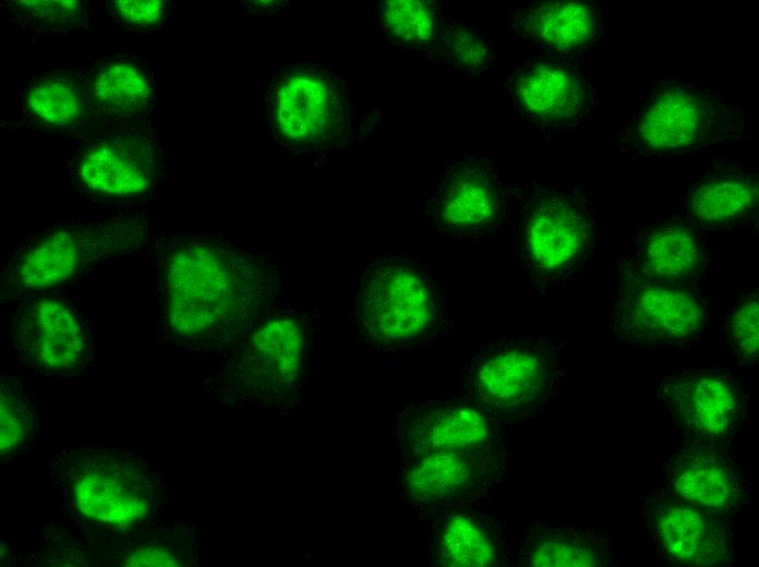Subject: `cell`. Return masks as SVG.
Segmentation results:
<instances>
[{
	"mask_svg": "<svg viewBox=\"0 0 759 567\" xmlns=\"http://www.w3.org/2000/svg\"><path fill=\"white\" fill-rule=\"evenodd\" d=\"M305 341L300 323L278 315L251 335L241 360L244 383L260 394L276 397L293 387L300 376Z\"/></svg>",
	"mask_w": 759,
	"mask_h": 567,
	"instance_id": "ac0fdd59",
	"label": "cell"
},
{
	"mask_svg": "<svg viewBox=\"0 0 759 567\" xmlns=\"http://www.w3.org/2000/svg\"><path fill=\"white\" fill-rule=\"evenodd\" d=\"M64 487L77 510L89 519L130 527L153 510L155 480L142 458L118 447L69 453Z\"/></svg>",
	"mask_w": 759,
	"mask_h": 567,
	"instance_id": "277c9868",
	"label": "cell"
},
{
	"mask_svg": "<svg viewBox=\"0 0 759 567\" xmlns=\"http://www.w3.org/2000/svg\"><path fill=\"white\" fill-rule=\"evenodd\" d=\"M658 397L670 415L696 441L719 443L733 433L745 406V394L727 373L685 370L655 382Z\"/></svg>",
	"mask_w": 759,
	"mask_h": 567,
	"instance_id": "30bf717a",
	"label": "cell"
},
{
	"mask_svg": "<svg viewBox=\"0 0 759 567\" xmlns=\"http://www.w3.org/2000/svg\"><path fill=\"white\" fill-rule=\"evenodd\" d=\"M3 16L14 26L32 33H67L88 23L87 1H2Z\"/></svg>",
	"mask_w": 759,
	"mask_h": 567,
	"instance_id": "484cf974",
	"label": "cell"
},
{
	"mask_svg": "<svg viewBox=\"0 0 759 567\" xmlns=\"http://www.w3.org/2000/svg\"><path fill=\"white\" fill-rule=\"evenodd\" d=\"M499 196L501 181L493 164L461 158L441 178L431 205L433 225L451 238L481 237L494 224Z\"/></svg>",
	"mask_w": 759,
	"mask_h": 567,
	"instance_id": "7c38bea8",
	"label": "cell"
},
{
	"mask_svg": "<svg viewBox=\"0 0 759 567\" xmlns=\"http://www.w3.org/2000/svg\"><path fill=\"white\" fill-rule=\"evenodd\" d=\"M382 28L393 39L408 45L432 41L436 14L431 4L414 0H391L378 5Z\"/></svg>",
	"mask_w": 759,
	"mask_h": 567,
	"instance_id": "83f0119b",
	"label": "cell"
},
{
	"mask_svg": "<svg viewBox=\"0 0 759 567\" xmlns=\"http://www.w3.org/2000/svg\"><path fill=\"white\" fill-rule=\"evenodd\" d=\"M1 456L22 447L34 434L36 417L32 405L14 378L4 377L0 389Z\"/></svg>",
	"mask_w": 759,
	"mask_h": 567,
	"instance_id": "f1b7e54d",
	"label": "cell"
},
{
	"mask_svg": "<svg viewBox=\"0 0 759 567\" xmlns=\"http://www.w3.org/2000/svg\"><path fill=\"white\" fill-rule=\"evenodd\" d=\"M666 479L674 494L721 516L746 497V481L719 443L695 441L679 448L667 463Z\"/></svg>",
	"mask_w": 759,
	"mask_h": 567,
	"instance_id": "5bb4252c",
	"label": "cell"
},
{
	"mask_svg": "<svg viewBox=\"0 0 759 567\" xmlns=\"http://www.w3.org/2000/svg\"><path fill=\"white\" fill-rule=\"evenodd\" d=\"M84 83L89 120L105 126L143 119L154 109L155 76L140 59L100 58L84 73Z\"/></svg>",
	"mask_w": 759,
	"mask_h": 567,
	"instance_id": "2e32d148",
	"label": "cell"
},
{
	"mask_svg": "<svg viewBox=\"0 0 759 567\" xmlns=\"http://www.w3.org/2000/svg\"><path fill=\"white\" fill-rule=\"evenodd\" d=\"M471 376L485 405L498 410L527 408L549 395L554 357L542 343L515 341L482 354Z\"/></svg>",
	"mask_w": 759,
	"mask_h": 567,
	"instance_id": "8fae6325",
	"label": "cell"
},
{
	"mask_svg": "<svg viewBox=\"0 0 759 567\" xmlns=\"http://www.w3.org/2000/svg\"><path fill=\"white\" fill-rule=\"evenodd\" d=\"M122 566H179L176 555L162 546H138L129 552L121 562Z\"/></svg>",
	"mask_w": 759,
	"mask_h": 567,
	"instance_id": "d6a6232c",
	"label": "cell"
},
{
	"mask_svg": "<svg viewBox=\"0 0 759 567\" xmlns=\"http://www.w3.org/2000/svg\"><path fill=\"white\" fill-rule=\"evenodd\" d=\"M623 264L646 279L687 289H692L707 267L697 237L679 222H663L643 231L632 258Z\"/></svg>",
	"mask_w": 759,
	"mask_h": 567,
	"instance_id": "d6986e66",
	"label": "cell"
},
{
	"mask_svg": "<svg viewBox=\"0 0 759 567\" xmlns=\"http://www.w3.org/2000/svg\"><path fill=\"white\" fill-rule=\"evenodd\" d=\"M613 298L612 330L628 348H668L694 343L708 324L707 307L694 289L646 279L625 264Z\"/></svg>",
	"mask_w": 759,
	"mask_h": 567,
	"instance_id": "5b68a950",
	"label": "cell"
},
{
	"mask_svg": "<svg viewBox=\"0 0 759 567\" xmlns=\"http://www.w3.org/2000/svg\"><path fill=\"white\" fill-rule=\"evenodd\" d=\"M275 134L297 146L327 144L346 128L345 96L328 75L310 70L281 74L269 96Z\"/></svg>",
	"mask_w": 759,
	"mask_h": 567,
	"instance_id": "9c48e42d",
	"label": "cell"
},
{
	"mask_svg": "<svg viewBox=\"0 0 759 567\" xmlns=\"http://www.w3.org/2000/svg\"><path fill=\"white\" fill-rule=\"evenodd\" d=\"M437 278L401 257H384L364 272L354 298L358 327L371 342L393 347L429 337L445 323Z\"/></svg>",
	"mask_w": 759,
	"mask_h": 567,
	"instance_id": "7a4b0ae2",
	"label": "cell"
},
{
	"mask_svg": "<svg viewBox=\"0 0 759 567\" xmlns=\"http://www.w3.org/2000/svg\"><path fill=\"white\" fill-rule=\"evenodd\" d=\"M441 553L448 566L484 567L496 560V548L487 533L463 515L448 518L441 533Z\"/></svg>",
	"mask_w": 759,
	"mask_h": 567,
	"instance_id": "4316f807",
	"label": "cell"
},
{
	"mask_svg": "<svg viewBox=\"0 0 759 567\" xmlns=\"http://www.w3.org/2000/svg\"><path fill=\"white\" fill-rule=\"evenodd\" d=\"M89 120L84 74L55 67L26 75L20 91L15 125L34 132H69ZM16 126V128H17Z\"/></svg>",
	"mask_w": 759,
	"mask_h": 567,
	"instance_id": "e0dca14e",
	"label": "cell"
},
{
	"mask_svg": "<svg viewBox=\"0 0 759 567\" xmlns=\"http://www.w3.org/2000/svg\"><path fill=\"white\" fill-rule=\"evenodd\" d=\"M13 341L22 359L44 371H72L88 353V339L72 309L55 298L26 303L13 319Z\"/></svg>",
	"mask_w": 759,
	"mask_h": 567,
	"instance_id": "4fadbf2b",
	"label": "cell"
},
{
	"mask_svg": "<svg viewBox=\"0 0 759 567\" xmlns=\"http://www.w3.org/2000/svg\"><path fill=\"white\" fill-rule=\"evenodd\" d=\"M471 475L470 462L458 451H426L407 468L403 482L410 498L433 503L460 492Z\"/></svg>",
	"mask_w": 759,
	"mask_h": 567,
	"instance_id": "d4e9b609",
	"label": "cell"
},
{
	"mask_svg": "<svg viewBox=\"0 0 759 567\" xmlns=\"http://www.w3.org/2000/svg\"><path fill=\"white\" fill-rule=\"evenodd\" d=\"M521 25L530 38L558 51L586 48L598 29L592 8L578 1L538 4L525 13Z\"/></svg>",
	"mask_w": 759,
	"mask_h": 567,
	"instance_id": "603a6c76",
	"label": "cell"
},
{
	"mask_svg": "<svg viewBox=\"0 0 759 567\" xmlns=\"http://www.w3.org/2000/svg\"><path fill=\"white\" fill-rule=\"evenodd\" d=\"M724 109L697 92L668 87L646 106L636 126L642 147L653 152H675L708 142L724 126Z\"/></svg>",
	"mask_w": 759,
	"mask_h": 567,
	"instance_id": "9a60e30c",
	"label": "cell"
},
{
	"mask_svg": "<svg viewBox=\"0 0 759 567\" xmlns=\"http://www.w3.org/2000/svg\"><path fill=\"white\" fill-rule=\"evenodd\" d=\"M511 94L517 107L542 123H565L583 109L587 93L571 71L550 62L525 67L515 75Z\"/></svg>",
	"mask_w": 759,
	"mask_h": 567,
	"instance_id": "ffe728a7",
	"label": "cell"
},
{
	"mask_svg": "<svg viewBox=\"0 0 759 567\" xmlns=\"http://www.w3.org/2000/svg\"><path fill=\"white\" fill-rule=\"evenodd\" d=\"M443 49L447 59L467 73H480L491 63V52L483 38L461 25L445 31Z\"/></svg>",
	"mask_w": 759,
	"mask_h": 567,
	"instance_id": "4dcf8cb0",
	"label": "cell"
},
{
	"mask_svg": "<svg viewBox=\"0 0 759 567\" xmlns=\"http://www.w3.org/2000/svg\"><path fill=\"white\" fill-rule=\"evenodd\" d=\"M757 197L758 184L752 178L736 173L714 176L692 190L687 213L697 225L715 228L745 216Z\"/></svg>",
	"mask_w": 759,
	"mask_h": 567,
	"instance_id": "cb8c5ba5",
	"label": "cell"
},
{
	"mask_svg": "<svg viewBox=\"0 0 759 567\" xmlns=\"http://www.w3.org/2000/svg\"><path fill=\"white\" fill-rule=\"evenodd\" d=\"M73 144V177L88 193L105 197L138 196L152 190L157 181L161 149L147 126H105Z\"/></svg>",
	"mask_w": 759,
	"mask_h": 567,
	"instance_id": "52a82bcc",
	"label": "cell"
},
{
	"mask_svg": "<svg viewBox=\"0 0 759 567\" xmlns=\"http://www.w3.org/2000/svg\"><path fill=\"white\" fill-rule=\"evenodd\" d=\"M148 230V220L135 212L46 229L25 240L3 275L14 288L46 289L99 261L140 249Z\"/></svg>",
	"mask_w": 759,
	"mask_h": 567,
	"instance_id": "3957f363",
	"label": "cell"
},
{
	"mask_svg": "<svg viewBox=\"0 0 759 567\" xmlns=\"http://www.w3.org/2000/svg\"><path fill=\"white\" fill-rule=\"evenodd\" d=\"M726 335L730 350L738 361L758 362L759 295L757 291L742 295L734 303L726 322Z\"/></svg>",
	"mask_w": 759,
	"mask_h": 567,
	"instance_id": "f546056e",
	"label": "cell"
},
{
	"mask_svg": "<svg viewBox=\"0 0 759 567\" xmlns=\"http://www.w3.org/2000/svg\"><path fill=\"white\" fill-rule=\"evenodd\" d=\"M639 514L658 552L674 564L727 566L735 559L725 516L688 503L667 487L643 496Z\"/></svg>",
	"mask_w": 759,
	"mask_h": 567,
	"instance_id": "ba28073f",
	"label": "cell"
},
{
	"mask_svg": "<svg viewBox=\"0 0 759 567\" xmlns=\"http://www.w3.org/2000/svg\"><path fill=\"white\" fill-rule=\"evenodd\" d=\"M526 562L535 567H593L613 562V551L598 534L574 527L535 526L526 542Z\"/></svg>",
	"mask_w": 759,
	"mask_h": 567,
	"instance_id": "7402d4cb",
	"label": "cell"
},
{
	"mask_svg": "<svg viewBox=\"0 0 759 567\" xmlns=\"http://www.w3.org/2000/svg\"><path fill=\"white\" fill-rule=\"evenodd\" d=\"M162 309L183 339L224 335L253 317L274 289L270 270L215 236L177 237L162 255Z\"/></svg>",
	"mask_w": 759,
	"mask_h": 567,
	"instance_id": "6da1fadb",
	"label": "cell"
},
{
	"mask_svg": "<svg viewBox=\"0 0 759 567\" xmlns=\"http://www.w3.org/2000/svg\"><path fill=\"white\" fill-rule=\"evenodd\" d=\"M516 241L531 285L543 291L585 269L591 251V222L576 201L541 194L525 208Z\"/></svg>",
	"mask_w": 759,
	"mask_h": 567,
	"instance_id": "8992f818",
	"label": "cell"
},
{
	"mask_svg": "<svg viewBox=\"0 0 759 567\" xmlns=\"http://www.w3.org/2000/svg\"><path fill=\"white\" fill-rule=\"evenodd\" d=\"M405 423V439L417 454L460 453L480 445L487 435L480 412L460 405L425 406L410 413Z\"/></svg>",
	"mask_w": 759,
	"mask_h": 567,
	"instance_id": "44dd1931",
	"label": "cell"
},
{
	"mask_svg": "<svg viewBox=\"0 0 759 567\" xmlns=\"http://www.w3.org/2000/svg\"><path fill=\"white\" fill-rule=\"evenodd\" d=\"M106 13L121 29L152 32L162 27L168 17V2L164 0H115Z\"/></svg>",
	"mask_w": 759,
	"mask_h": 567,
	"instance_id": "1f68e13d",
	"label": "cell"
}]
</instances>
